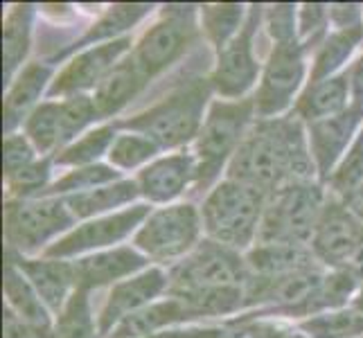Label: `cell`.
I'll return each mask as SVG.
<instances>
[{
  "mask_svg": "<svg viewBox=\"0 0 363 338\" xmlns=\"http://www.w3.org/2000/svg\"><path fill=\"white\" fill-rule=\"evenodd\" d=\"M316 165L311 160L307 127L298 116L255 120L240 149L228 162V176L264 194L294 183H314Z\"/></svg>",
  "mask_w": 363,
  "mask_h": 338,
  "instance_id": "1",
  "label": "cell"
},
{
  "mask_svg": "<svg viewBox=\"0 0 363 338\" xmlns=\"http://www.w3.org/2000/svg\"><path fill=\"white\" fill-rule=\"evenodd\" d=\"M215 93L210 77H196L177 86L167 97L135 113L129 120H118L122 131H135L149 135L160 149H179L196 140L210 108V97Z\"/></svg>",
  "mask_w": 363,
  "mask_h": 338,
  "instance_id": "2",
  "label": "cell"
},
{
  "mask_svg": "<svg viewBox=\"0 0 363 338\" xmlns=\"http://www.w3.org/2000/svg\"><path fill=\"white\" fill-rule=\"evenodd\" d=\"M269 194L257 187L226 179L217 183L201 205V221L208 240L233 250H250L257 242Z\"/></svg>",
  "mask_w": 363,
  "mask_h": 338,
  "instance_id": "3",
  "label": "cell"
},
{
  "mask_svg": "<svg viewBox=\"0 0 363 338\" xmlns=\"http://www.w3.org/2000/svg\"><path fill=\"white\" fill-rule=\"evenodd\" d=\"M253 97L244 99H215L208 108V116L201 131L194 140V160H196V190L206 192L215 185L223 167L228 169L235 152L240 149L248 129L253 127L255 118Z\"/></svg>",
  "mask_w": 363,
  "mask_h": 338,
  "instance_id": "4",
  "label": "cell"
},
{
  "mask_svg": "<svg viewBox=\"0 0 363 338\" xmlns=\"http://www.w3.org/2000/svg\"><path fill=\"white\" fill-rule=\"evenodd\" d=\"M3 219L7 253L21 257L45 253L77 225L64 198H7Z\"/></svg>",
  "mask_w": 363,
  "mask_h": 338,
  "instance_id": "5",
  "label": "cell"
},
{
  "mask_svg": "<svg viewBox=\"0 0 363 338\" xmlns=\"http://www.w3.org/2000/svg\"><path fill=\"white\" fill-rule=\"evenodd\" d=\"M325 203H328V194L316 181L280 187L269 196L255 244L309 246Z\"/></svg>",
  "mask_w": 363,
  "mask_h": 338,
  "instance_id": "6",
  "label": "cell"
},
{
  "mask_svg": "<svg viewBox=\"0 0 363 338\" xmlns=\"http://www.w3.org/2000/svg\"><path fill=\"white\" fill-rule=\"evenodd\" d=\"M201 210L194 203H174L147 217L133 235V246L158 264H177L201 244Z\"/></svg>",
  "mask_w": 363,
  "mask_h": 338,
  "instance_id": "7",
  "label": "cell"
},
{
  "mask_svg": "<svg viewBox=\"0 0 363 338\" xmlns=\"http://www.w3.org/2000/svg\"><path fill=\"white\" fill-rule=\"evenodd\" d=\"M167 275V293H192L226 289V286H246L250 280V269L240 250L203 240L190 255L172 264Z\"/></svg>",
  "mask_w": 363,
  "mask_h": 338,
  "instance_id": "8",
  "label": "cell"
},
{
  "mask_svg": "<svg viewBox=\"0 0 363 338\" xmlns=\"http://www.w3.org/2000/svg\"><path fill=\"white\" fill-rule=\"evenodd\" d=\"M196 14L199 7L194 5H169L162 9L160 18L143 32L131 50V57L149 79L177 64L196 41Z\"/></svg>",
  "mask_w": 363,
  "mask_h": 338,
  "instance_id": "9",
  "label": "cell"
},
{
  "mask_svg": "<svg viewBox=\"0 0 363 338\" xmlns=\"http://www.w3.org/2000/svg\"><path fill=\"white\" fill-rule=\"evenodd\" d=\"M152 208L147 203H135L133 208L113 212V215L99 217L84 221L79 225L61 237L59 242L50 246L43 257L50 259H70V257H86L99 253V250L118 248L120 242H124L127 237L135 235L140 230V225L147 221V217L152 215Z\"/></svg>",
  "mask_w": 363,
  "mask_h": 338,
  "instance_id": "10",
  "label": "cell"
},
{
  "mask_svg": "<svg viewBox=\"0 0 363 338\" xmlns=\"http://www.w3.org/2000/svg\"><path fill=\"white\" fill-rule=\"evenodd\" d=\"M262 21H264V7L250 5L240 34L217 52V66L210 74V81L215 93L223 99H244L259 77L262 68L253 43Z\"/></svg>",
  "mask_w": 363,
  "mask_h": 338,
  "instance_id": "11",
  "label": "cell"
},
{
  "mask_svg": "<svg viewBox=\"0 0 363 338\" xmlns=\"http://www.w3.org/2000/svg\"><path fill=\"white\" fill-rule=\"evenodd\" d=\"M305 55L307 50L298 41L273 45L269 61L262 68L257 93L253 95L255 113L259 120L280 118L294 104L307 72Z\"/></svg>",
  "mask_w": 363,
  "mask_h": 338,
  "instance_id": "12",
  "label": "cell"
},
{
  "mask_svg": "<svg viewBox=\"0 0 363 338\" xmlns=\"http://www.w3.org/2000/svg\"><path fill=\"white\" fill-rule=\"evenodd\" d=\"M361 242L363 223L347 210L341 198L328 194V203L323 208V215L309 242L318 264L328 266L330 271L347 269Z\"/></svg>",
  "mask_w": 363,
  "mask_h": 338,
  "instance_id": "13",
  "label": "cell"
},
{
  "mask_svg": "<svg viewBox=\"0 0 363 338\" xmlns=\"http://www.w3.org/2000/svg\"><path fill=\"white\" fill-rule=\"evenodd\" d=\"M131 50L133 47H131L129 36L82 50L77 57H72L68 64L57 72V77L48 91V97L68 99L74 95H89V91H95L99 81H102Z\"/></svg>",
  "mask_w": 363,
  "mask_h": 338,
  "instance_id": "14",
  "label": "cell"
},
{
  "mask_svg": "<svg viewBox=\"0 0 363 338\" xmlns=\"http://www.w3.org/2000/svg\"><path fill=\"white\" fill-rule=\"evenodd\" d=\"M169 289V275L160 266H152L143 273L133 275V278L116 284L111 289L106 303L97 316V329L102 338H108L122 320L143 311L145 307L158 303L162 293Z\"/></svg>",
  "mask_w": 363,
  "mask_h": 338,
  "instance_id": "15",
  "label": "cell"
},
{
  "mask_svg": "<svg viewBox=\"0 0 363 338\" xmlns=\"http://www.w3.org/2000/svg\"><path fill=\"white\" fill-rule=\"evenodd\" d=\"M361 122H363V108L350 106L341 116L305 124L311 160H314V165H316L320 185L330 181V176L334 174V169L339 167L343 156L350 152V147L354 145Z\"/></svg>",
  "mask_w": 363,
  "mask_h": 338,
  "instance_id": "16",
  "label": "cell"
},
{
  "mask_svg": "<svg viewBox=\"0 0 363 338\" xmlns=\"http://www.w3.org/2000/svg\"><path fill=\"white\" fill-rule=\"evenodd\" d=\"M149 259L143 255L135 246H118L108 250H99V253L79 257L72 261L74 269V284L77 289L93 291L102 289L106 284H120L124 278H133V275L147 271Z\"/></svg>",
  "mask_w": 363,
  "mask_h": 338,
  "instance_id": "17",
  "label": "cell"
},
{
  "mask_svg": "<svg viewBox=\"0 0 363 338\" xmlns=\"http://www.w3.org/2000/svg\"><path fill=\"white\" fill-rule=\"evenodd\" d=\"M196 181V160L192 152H177L156 158L138 174L140 196L149 203H172Z\"/></svg>",
  "mask_w": 363,
  "mask_h": 338,
  "instance_id": "18",
  "label": "cell"
},
{
  "mask_svg": "<svg viewBox=\"0 0 363 338\" xmlns=\"http://www.w3.org/2000/svg\"><path fill=\"white\" fill-rule=\"evenodd\" d=\"M5 257L23 271V275L34 286V291L39 293V298L55 316L66 309L68 300L77 291L72 261L50 257H21L14 253H5Z\"/></svg>",
  "mask_w": 363,
  "mask_h": 338,
  "instance_id": "19",
  "label": "cell"
},
{
  "mask_svg": "<svg viewBox=\"0 0 363 338\" xmlns=\"http://www.w3.org/2000/svg\"><path fill=\"white\" fill-rule=\"evenodd\" d=\"M55 66L45 61H30L16 74L14 81L7 86L5 104H3V129L7 133H16L18 127L28 120L30 113L39 106L41 95L50 91L55 81Z\"/></svg>",
  "mask_w": 363,
  "mask_h": 338,
  "instance_id": "20",
  "label": "cell"
},
{
  "mask_svg": "<svg viewBox=\"0 0 363 338\" xmlns=\"http://www.w3.org/2000/svg\"><path fill=\"white\" fill-rule=\"evenodd\" d=\"M3 291H5V305L9 309H14L16 316L30 325L36 338H52L55 332L52 311L45 307V303L34 291V286L23 275V271L7 257H5Z\"/></svg>",
  "mask_w": 363,
  "mask_h": 338,
  "instance_id": "21",
  "label": "cell"
},
{
  "mask_svg": "<svg viewBox=\"0 0 363 338\" xmlns=\"http://www.w3.org/2000/svg\"><path fill=\"white\" fill-rule=\"evenodd\" d=\"M149 81L152 79L147 77L145 70L138 66V61L129 52L93 91V102L99 120H108L118 116Z\"/></svg>",
  "mask_w": 363,
  "mask_h": 338,
  "instance_id": "22",
  "label": "cell"
},
{
  "mask_svg": "<svg viewBox=\"0 0 363 338\" xmlns=\"http://www.w3.org/2000/svg\"><path fill=\"white\" fill-rule=\"evenodd\" d=\"M246 264L253 278H284L320 269L307 244H255L246 253Z\"/></svg>",
  "mask_w": 363,
  "mask_h": 338,
  "instance_id": "23",
  "label": "cell"
},
{
  "mask_svg": "<svg viewBox=\"0 0 363 338\" xmlns=\"http://www.w3.org/2000/svg\"><path fill=\"white\" fill-rule=\"evenodd\" d=\"M187 320H196L194 311L187 307L185 300L167 295L165 300L145 307L143 311L122 320L118 327L108 334V338H152L165 334L167 327Z\"/></svg>",
  "mask_w": 363,
  "mask_h": 338,
  "instance_id": "24",
  "label": "cell"
},
{
  "mask_svg": "<svg viewBox=\"0 0 363 338\" xmlns=\"http://www.w3.org/2000/svg\"><path fill=\"white\" fill-rule=\"evenodd\" d=\"M347 108H350V79L345 70L341 74H334L330 79L307 84V89L296 99L294 116L309 124V122L341 116Z\"/></svg>",
  "mask_w": 363,
  "mask_h": 338,
  "instance_id": "25",
  "label": "cell"
},
{
  "mask_svg": "<svg viewBox=\"0 0 363 338\" xmlns=\"http://www.w3.org/2000/svg\"><path fill=\"white\" fill-rule=\"evenodd\" d=\"M138 198H140V187H138L135 179L133 181L122 179L118 183L97 187V190L91 192L66 196L64 201L77 221H91V219L113 215V212L120 210H127L124 205L131 208V203H135Z\"/></svg>",
  "mask_w": 363,
  "mask_h": 338,
  "instance_id": "26",
  "label": "cell"
},
{
  "mask_svg": "<svg viewBox=\"0 0 363 338\" xmlns=\"http://www.w3.org/2000/svg\"><path fill=\"white\" fill-rule=\"evenodd\" d=\"M154 7L152 5H129V3H122V5H113L106 9V14L99 18L97 23H93L89 30H86L84 36H79L77 41H74L66 52L57 55L52 61H59L64 59L72 52H79V50H89V47H95V45H102V43H111V41H118L122 39L120 34H124L127 30H131L133 25L140 23L149 11Z\"/></svg>",
  "mask_w": 363,
  "mask_h": 338,
  "instance_id": "27",
  "label": "cell"
},
{
  "mask_svg": "<svg viewBox=\"0 0 363 338\" xmlns=\"http://www.w3.org/2000/svg\"><path fill=\"white\" fill-rule=\"evenodd\" d=\"M34 5H14L7 9L3 18V77L5 86L14 81L16 74L25 68L23 61L30 52Z\"/></svg>",
  "mask_w": 363,
  "mask_h": 338,
  "instance_id": "28",
  "label": "cell"
},
{
  "mask_svg": "<svg viewBox=\"0 0 363 338\" xmlns=\"http://www.w3.org/2000/svg\"><path fill=\"white\" fill-rule=\"evenodd\" d=\"M361 41H363V30H334L332 34H328V39L316 47L309 84L341 74V68L347 64V59L352 57Z\"/></svg>",
  "mask_w": 363,
  "mask_h": 338,
  "instance_id": "29",
  "label": "cell"
},
{
  "mask_svg": "<svg viewBox=\"0 0 363 338\" xmlns=\"http://www.w3.org/2000/svg\"><path fill=\"white\" fill-rule=\"evenodd\" d=\"M120 133L118 122H108L102 127H95L91 131H86L82 137H77L74 142L64 147L61 152H57L55 165L61 167H86V165H97L99 158L104 154L108 156V149L113 145V140Z\"/></svg>",
  "mask_w": 363,
  "mask_h": 338,
  "instance_id": "30",
  "label": "cell"
},
{
  "mask_svg": "<svg viewBox=\"0 0 363 338\" xmlns=\"http://www.w3.org/2000/svg\"><path fill=\"white\" fill-rule=\"evenodd\" d=\"M23 133L34 145V149L43 158L55 156L59 152L61 137V102L59 99H48L36 106L28 120L23 122Z\"/></svg>",
  "mask_w": 363,
  "mask_h": 338,
  "instance_id": "31",
  "label": "cell"
},
{
  "mask_svg": "<svg viewBox=\"0 0 363 338\" xmlns=\"http://www.w3.org/2000/svg\"><path fill=\"white\" fill-rule=\"evenodd\" d=\"M118 181H122V171H118L113 165L97 162V165L74 167L72 171L64 174V176L50 185L41 198H66L72 194H84V192L97 190V187H104L111 183H118Z\"/></svg>",
  "mask_w": 363,
  "mask_h": 338,
  "instance_id": "32",
  "label": "cell"
},
{
  "mask_svg": "<svg viewBox=\"0 0 363 338\" xmlns=\"http://www.w3.org/2000/svg\"><path fill=\"white\" fill-rule=\"evenodd\" d=\"M199 16H201V28L210 43L217 47V52L228 45L240 30L244 28L248 9L237 3H219V5H203L199 7Z\"/></svg>",
  "mask_w": 363,
  "mask_h": 338,
  "instance_id": "33",
  "label": "cell"
},
{
  "mask_svg": "<svg viewBox=\"0 0 363 338\" xmlns=\"http://www.w3.org/2000/svg\"><path fill=\"white\" fill-rule=\"evenodd\" d=\"M298 329L307 338H363V316L343 307L300 320Z\"/></svg>",
  "mask_w": 363,
  "mask_h": 338,
  "instance_id": "34",
  "label": "cell"
},
{
  "mask_svg": "<svg viewBox=\"0 0 363 338\" xmlns=\"http://www.w3.org/2000/svg\"><path fill=\"white\" fill-rule=\"evenodd\" d=\"M162 152L160 145L154 142L149 135L135 133V131H120L108 149V162L118 171L147 167L149 162H154L158 154Z\"/></svg>",
  "mask_w": 363,
  "mask_h": 338,
  "instance_id": "35",
  "label": "cell"
},
{
  "mask_svg": "<svg viewBox=\"0 0 363 338\" xmlns=\"http://www.w3.org/2000/svg\"><path fill=\"white\" fill-rule=\"evenodd\" d=\"M52 338H99L89 291L77 289L55 320Z\"/></svg>",
  "mask_w": 363,
  "mask_h": 338,
  "instance_id": "36",
  "label": "cell"
},
{
  "mask_svg": "<svg viewBox=\"0 0 363 338\" xmlns=\"http://www.w3.org/2000/svg\"><path fill=\"white\" fill-rule=\"evenodd\" d=\"M61 102V137H59V152L70 142L82 137L86 131H91L93 124L99 120L97 108L93 102V95H74Z\"/></svg>",
  "mask_w": 363,
  "mask_h": 338,
  "instance_id": "37",
  "label": "cell"
},
{
  "mask_svg": "<svg viewBox=\"0 0 363 338\" xmlns=\"http://www.w3.org/2000/svg\"><path fill=\"white\" fill-rule=\"evenodd\" d=\"M52 165L55 158L45 156L34 160L32 165L16 171L14 176L5 179L7 198H41L43 192L52 185Z\"/></svg>",
  "mask_w": 363,
  "mask_h": 338,
  "instance_id": "38",
  "label": "cell"
},
{
  "mask_svg": "<svg viewBox=\"0 0 363 338\" xmlns=\"http://www.w3.org/2000/svg\"><path fill=\"white\" fill-rule=\"evenodd\" d=\"M328 185H330V194L336 198H345L363 185V137L361 135H357L354 145L350 147V152L343 156L339 167L334 169Z\"/></svg>",
  "mask_w": 363,
  "mask_h": 338,
  "instance_id": "39",
  "label": "cell"
},
{
  "mask_svg": "<svg viewBox=\"0 0 363 338\" xmlns=\"http://www.w3.org/2000/svg\"><path fill=\"white\" fill-rule=\"evenodd\" d=\"M330 28V5H303L298 9V43L303 45L307 52L311 47H318L328 39Z\"/></svg>",
  "mask_w": 363,
  "mask_h": 338,
  "instance_id": "40",
  "label": "cell"
},
{
  "mask_svg": "<svg viewBox=\"0 0 363 338\" xmlns=\"http://www.w3.org/2000/svg\"><path fill=\"white\" fill-rule=\"evenodd\" d=\"M264 25L273 43H296L298 41V7L289 3L269 5L264 9Z\"/></svg>",
  "mask_w": 363,
  "mask_h": 338,
  "instance_id": "41",
  "label": "cell"
},
{
  "mask_svg": "<svg viewBox=\"0 0 363 338\" xmlns=\"http://www.w3.org/2000/svg\"><path fill=\"white\" fill-rule=\"evenodd\" d=\"M36 149L34 145L28 140L25 133H7L3 137V169H5V179L14 176L16 171L25 169L28 165H32L36 158Z\"/></svg>",
  "mask_w": 363,
  "mask_h": 338,
  "instance_id": "42",
  "label": "cell"
},
{
  "mask_svg": "<svg viewBox=\"0 0 363 338\" xmlns=\"http://www.w3.org/2000/svg\"><path fill=\"white\" fill-rule=\"evenodd\" d=\"M230 322L240 325L253 338H307L298 327H289L275 318H237Z\"/></svg>",
  "mask_w": 363,
  "mask_h": 338,
  "instance_id": "43",
  "label": "cell"
},
{
  "mask_svg": "<svg viewBox=\"0 0 363 338\" xmlns=\"http://www.w3.org/2000/svg\"><path fill=\"white\" fill-rule=\"evenodd\" d=\"M158 338H253L240 325L228 322L223 327H206V329H181V332H165Z\"/></svg>",
  "mask_w": 363,
  "mask_h": 338,
  "instance_id": "44",
  "label": "cell"
},
{
  "mask_svg": "<svg viewBox=\"0 0 363 338\" xmlns=\"http://www.w3.org/2000/svg\"><path fill=\"white\" fill-rule=\"evenodd\" d=\"M330 25L334 30H363L361 5H330Z\"/></svg>",
  "mask_w": 363,
  "mask_h": 338,
  "instance_id": "45",
  "label": "cell"
},
{
  "mask_svg": "<svg viewBox=\"0 0 363 338\" xmlns=\"http://www.w3.org/2000/svg\"><path fill=\"white\" fill-rule=\"evenodd\" d=\"M3 338H36V334L32 332V327L23 318L16 316L14 309H9L5 305L3 311Z\"/></svg>",
  "mask_w": 363,
  "mask_h": 338,
  "instance_id": "46",
  "label": "cell"
},
{
  "mask_svg": "<svg viewBox=\"0 0 363 338\" xmlns=\"http://www.w3.org/2000/svg\"><path fill=\"white\" fill-rule=\"evenodd\" d=\"M350 79V106L363 108V55L347 70Z\"/></svg>",
  "mask_w": 363,
  "mask_h": 338,
  "instance_id": "47",
  "label": "cell"
},
{
  "mask_svg": "<svg viewBox=\"0 0 363 338\" xmlns=\"http://www.w3.org/2000/svg\"><path fill=\"white\" fill-rule=\"evenodd\" d=\"M341 201L347 205V210L352 212V215L363 223V185L359 187V190H354L350 196H345V198H341Z\"/></svg>",
  "mask_w": 363,
  "mask_h": 338,
  "instance_id": "48",
  "label": "cell"
},
{
  "mask_svg": "<svg viewBox=\"0 0 363 338\" xmlns=\"http://www.w3.org/2000/svg\"><path fill=\"white\" fill-rule=\"evenodd\" d=\"M352 307L354 311H359V314L363 316V280L359 282V289H357V293H354V298H352Z\"/></svg>",
  "mask_w": 363,
  "mask_h": 338,
  "instance_id": "49",
  "label": "cell"
},
{
  "mask_svg": "<svg viewBox=\"0 0 363 338\" xmlns=\"http://www.w3.org/2000/svg\"><path fill=\"white\" fill-rule=\"evenodd\" d=\"M152 338H158V336H152Z\"/></svg>",
  "mask_w": 363,
  "mask_h": 338,
  "instance_id": "50",
  "label": "cell"
}]
</instances>
